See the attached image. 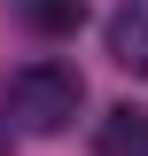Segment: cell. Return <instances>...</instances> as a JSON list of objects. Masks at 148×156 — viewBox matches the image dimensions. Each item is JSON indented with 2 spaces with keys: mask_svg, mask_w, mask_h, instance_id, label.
Wrapping results in <instances>:
<instances>
[{
  "mask_svg": "<svg viewBox=\"0 0 148 156\" xmlns=\"http://www.w3.org/2000/svg\"><path fill=\"white\" fill-rule=\"evenodd\" d=\"M109 62L125 78H148V0H117V16H109Z\"/></svg>",
  "mask_w": 148,
  "mask_h": 156,
  "instance_id": "obj_2",
  "label": "cell"
},
{
  "mask_svg": "<svg viewBox=\"0 0 148 156\" xmlns=\"http://www.w3.org/2000/svg\"><path fill=\"white\" fill-rule=\"evenodd\" d=\"M23 23H31L39 39H70L78 23H86V0H23Z\"/></svg>",
  "mask_w": 148,
  "mask_h": 156,
  "instance_id": "obj_4",
  "label": "cell"
},
{
  "mask_svg": "<svg viewBox=\"0 0 148 156\" xmlns=\"http://www.w3.org/2000/svg\"><path fill=\"white\" fill-rule=\"evenodd\" d=\"M93 156H148V109H132V101L101 109V125H93Z\"/></svg>",
  "mask_w": 148,
  "mask_h": 156,
  "instance_id": "obj_3",
  "label": "cell"
},
{
  "mask_svg": "<svg viewBox=\"0 0 148 156\" xmlns=\"http://www.w3.org/2000/svg\"><path fill=\"white\" fill-rule=\"evenodd\" d=\"M78 109H86V78H78V62L39 55V62H23V70L8 78V117H16L23 133H62Z\"/></svg>",
  "mask_w": 148,
  "mask_h": 156,
  "instance_id": "obj_1",
  "label": "cell"
}]
</instances>
